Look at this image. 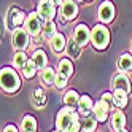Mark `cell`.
I'll list each match as a JSON object with an SVG mask.
<instances>
[{
	"label": "cell",
	"instance_id": "1",
	"mask_svg": "<svg viewBox=\"0 0 132 132\" xmlns=\"http://www.w3.org/2000/svg\"><path fill=\"white\" fill-rule=\"evenodd\" d=\"M80 116L81 115L77 108L62 107L56 116V129L59 132H80L81 130Z\"/></svg>",
	"mask_w": 132,
	"mask_h": 132
},
{
	"label": "cell",
	"instance_id": "2",
	"mask_svg": "<svg viewBox=\"0 0 132 132\" xmlns=\"http://www.w3.org/2000/svg\"><path fill=\"white\" fill-rule=\"evenodd\" d=\"M0 86L8 94H14L21 88V77L13 67H2L0 70Z\"/></svg>",
	"mask_w": 132,
	"mask_h": 132
},
{
	"label": "cell",
	"instance_id": "3",
	"mask_svg": "<svg viewBox=\"0 0 132 132\" xmlns=\"http://www.w3.org/2000/svg\"><path fill=\"white\" fill-rule=\"evenodd\" d=\"M110 30L105 24H96L91 29V45L94 46V50L97 51H105L110 46Z\"/></svg>",
	"mask_w": 132,
	"mask_h": 132
},
{
	"label": "cell",
	"instance_id": "4",
	"mask_svg": "<svg viewBox=\"0 0 132 132\" xmlns=\"http://www.w3.org/2000/svg\"><path fill=\"white\" fill-rule=\"evenodd\" d=\"M26 18H27V13H24L21 8L11 6L10 10H8V13H6V18H5V27L8 30L14 32L18 27H24Z\"/></svg>",
	"mask_w": 132,
	"mask_h": 132
},
{
	"label": "cell",
	"instance_id": "5",
	"mask_svg": "<svg viewBox=\"0 0 132 132\" xmlns=\"http://www.w3.org/2000/svg\"><path fill=\"white\" fill-rule=\"evenodd\" d=\"M45 19L37 13V11H30L26 18V22H24V29L29 32V35L32 38L35 37H40L42 35V30H43V26H45Z\"/></svg>",
	"mask_w": 132,
	"mask_h": 132
},
{
	"label": "cell",
	"instance_id": "6",
	"mask_svg": "<svg viewBox=\"0 0 132 132\" xmlns=\"http://www.w3.org/2000/svg\"><path fill=\"white\" fill-rule=\"evenodd\" d=\"M30 40H32V37L24 27H18L14 32H11V43L16 51H24L30 45Z\"/></svg>",
	"mask_w": 132,
	"mask_h": 132
},
{
	"label": "cell",
	"instance_id": "7",
	"mask_svg": "<svg viewBox=\"0 0 132 132\" xmlns=\"http://www.w3.org/2000/svg\"><path fill=\"white\" fill-rule=\"evenodd\" d=\"M115 14H116V8H115V3L111 0H103L99 5V10H97V16H99V21L102 24H110L115 19Z\"/></svg>",
	"mask_w": 132,
	"mask_h": 132
},
{
	"label": "cell",
	"instance_id": "8",
	"mask_svg": "<svg viewBox=\"0 0 132 132\" xmlns=\"http://www.w3.org/2000/svg\"><path fill=\"white\" fill-rule=\"evenodd\" d=\"M59 14H61V22L65 24L69 21H73L78 16V5L75 0H65L59 6Z\"/></svg>",
	"mask_w": 132,
	"mask_h": 132
},
{
	"label": "cell",
	"instance_id": "9",
	"mask_svg": "<svg viewBox=\"0 0 132 132\" xmlns=\"http://www.w3.org/2000/svg\"><path fill=\"white\" fill-rule=\"evenodd\" d=\"M35 11L38 13L45 21H54L56 13H57V6H56L51 0H43V2L37 3Z\"/></svg>",
	"mask_w": 132,
	"mask_h": 132
},
{
	"label": "cell",
	"instance_id": "10",
	"mask_svg": "<svg viewBox=\"0 0 132 132\" xmlns=\"http://www.w3.org/2000/svg\"><path fill=\"white\" fill-rule=\"evenodd\" d=\"M73 38L77 43H80L81 46H86L88 43H91V29L86 24H77L73 29Z\"/></svg>",
	"mask_w": 132,
	"mask_h": 132
},
{
	"label": "cell",
	"instance_id": "11",
	"mask_svg": "<svg viewBox=\"0 0 132 132\" xmlns=\"http://www.w3.org/2000/svg\"><path fill=\"white\" fill-rule=\"evenodd\" d=\"M111 88H113V91H115V89H122V91H126V92H130L132 84H130V80H129V77H127V73L118 72V73L113 75Z\"/></svg>",
	"mask_w": 132,
	"mask_h": 132
},
{
	"label": "cell",
	"instance_id": "12",
	"mask_svg": "<svg viewBox=\"0 0 132 132\" xmlns=\"http://www.w3.org/2000/svg\"><path fill=\"white\" fill-rule=\"evenodd\" d=\"M113 107H110L107 102H103L102 99H99L96 103H94V110H92V115L99 122H105L108 119V113Z\"/></svg>",
	"mask_w": 132,
	"mask_h": 132
},
{
	"label": "cell",
	"instance_id": "13",
	"mask_svg": "<svg viewBox=\"0 0 132 132\" xmlns=\"http://www.w3.org/2000/svg\"><path fill=\"white\" fill-rule=\"evenodd\" d=\"M94 103L96 102H92V99L88 96V94H83V96L80 97V102H78V113L84 118V116H89L92 110H94Z\"/></svg>",
	"mask_w": 132,
	"mask_h": 132
},
{
	"label": "cell",
	"instance_id": "14",
	"mask_svg": "<svg viewBox=\"0 0 132 132\" xmlns=\"http://www.w3.org/2000/svg\"><path fill=\"white\" fill-rule=\"evenodd\" d=\"M110 126H111V129L115 130V132H119V130L124 129V126H126V115L119 108L111 113V116H110Z\"/></svg>",
	"mask_w": 132,
	"mask_h": 132
},
{
	"label": "cell",
	"instance_id": "15",
	"mask_svg": "<svg viewBox=\"0 0 132 132\" xmlns=\"http://www.w3.org/2000/svg\"><path fill=\"white\" fill-rule=\"evenodd\" d=\"M50 46L51 50L56 53V54H61L65 51V48H67V38H65V35L62 32H57L53 38L50 40Z\"/></svg>",
	"mask_w": 132,
	"mask_h": 132
},
{
	"label": "cell",
	"instance_id": "16",
	"mask_svg": "<svg viewBox=\"0 0 132 132\" xmlns=\"http://www.w3.org/2000/svg\"><path fill=\"white\" fill-rule=\"evenodd\" d=\"M57 73L65 78H70L73 75V62L70 57H62L57 64Z\"/></svg>",
	"mask_w": 132,
	"mask_h": 132
},
{
	"label": "cell",
	"instance_id": "17",
	"mask_svg": "<svg viewBox=\"0 0 132 132\" xmlns=\"http://www.w3.org/2000/svg\"><path fill=\"white\" fill-rule=\"evenodd\" d=\"M81 48L83 46L80 43L75 42L73 37H70V38H67V48H65V51H67V56L70 59H80L81 56Z\"/></svg>",
	"mask_w": 132,
	"mask_h": 132
},
{
	"label": "cell",
	"instance_id": "18",
	"mask_svg": "<svg viewBox=\"0 0 132 132\" xmlns=\"http://www.w3.org/2000/svg\"><path fill=\"white\" fill-rule=\"evenodd\" d=\"M80 94L75 91V89H69L67 92L64 94L62 102L65 107H72V108H78V102H80Z\"/></svg>",
	"mask_w": 132,
	"mask_h": 132
},
{
	"label": "cell",
	"instance_id": "19",
	"mask_svg": "<svg viewBox=\"0 0 132 132\" xmlns=\"http://www.w3.org/2000/svg\"><path fill=\"white\" fill-rule=\"evenodd\" d=\"M113 100H115V107H118L119 110L124 108L129 102V92L122 89H115L113 91Z\"/></svg>",
	"mask_w": 132,
	"mask_h": 132
},
{
	"label": "cell",
	"instance_id": "20",
	"mask_svg": "<svg viewBox=\"0 0 132 132\" xmlns=\"http://www.w3.org/2000/svg\"><path fill=\"white\" fill-rule=\"evenodd\" d=\"M32 59H34L38 70H43V69L48 67V56H46V53L43 50H35L32 54Z\"/></svg>",
	"mask_w": 132,
	"mask_h": 132
},
{
	"label": "cell",
	"instance_id": "21",
	"mask_svg": "<svg viewBox=\"0 0 132 132\" xmlns=\"http://www.w3.org/2000/svg\"><path fill=\"white\" fill-rule=\"evenodd\" d=\"M118 69H119L121 72H124V73L132 72V54H130V53L121 54V57H119V61H118Z\"/></svg>",
	"mask_w": 132,
	"mask_h": 132
},
{
	"label": "cell",
	"instance_id": "22",
	"mask_svg": "<svg viewBox=\"0 0 132 132\" xmlns=\"http://www.w3.org/2000/svg\"><path fill=\"white\" fill-rule=\"evenodd\" d=\"M56 77H57V69L46 67V69L42 70V81L46 84V86H51V84H54Z\"/></svg>",
	"mask_w": 132,
	"mask_h": 132
},
{
	"label": "cell",
	"instance_id": "23",
	"mask_svg": "<svg viewBox=\"0 0 132 132\" xmlns=\"http://www.w3.org/2000/svg\"><path fill=\"white\" fill-rule=\"evenodd\" d=\"M27 61H29V57H27V54L24 51H16L13 59H11V64H13V67L16 70H22L24 65L27 64Z\"/></svg>",
	"mask_w": 132,
	"mask_h": 132
},
{
	"label": "cell",
	"instance_id": "24",
	"mask_svg": "<svg viewBox=\"0 0 132 132\" xmlns=\"http://www.w3.org/2000/svg\"><path fill=\"white\" fill-rule=\"evenodd\" d=\"M97 126H99V121L94 118V116H84L81 119V129L84 132H96L97 130Z\"/></svg>",
	"mask_w": 132,
	"mask_h": 132
},
{
	"label": "cell",
	"instance_id": "25",
	"mask_svg": "<svg viewBox=\"0 0 132 132\" xmlns=\"http://www.w3.org/2000/svg\"><path fill=\"white\" fill-rule=\"evenodd\" d=\"M22 132H37V119L32 115H26L21 121Z\"/></svg>",
	"mask_w": 132,
	"mask_h": 132
},
{
	"label": "cell",
	"instance_id": "26",
	"mask_svg": "<svg viewBox=\"0 0 132 132\" xmlns=\"http://www.w3.org/2000/svg\"><path fill=\"white\" fill-rule=\"evenodd\" d=\"M57 34V27H56V22L54 21H46L45 26H43V30H42V37L45 40H51L53 37Z\"/></svg>",
	"mask_w": 132,
	"mask_h": 132
},
{
	"label": "cell",
	"instance_id": "27",
	"mask_svg": "<svg viewBox=\"0 0 132 132\" xmlns=\"http://www.w3.org/2000/svg\"><path fill=\"white\" fill-rule=\"evenodd\" d=\"M37 72H38V69H37V65H35V62H34V59H32V57L27 61V64L24 65V69L21 70L22 77H24V78H27V80H32L35 75H37Z\"/></svg>",
	"mask_w": 132,
	"mask_h": 132
},
{
	"label": "cell",
	"instance_id": "28",
	"mask_svg": "<svg viewBox=\"0 0 132 132\" xmlns=\"http://www.w3.org/2000/svg\"><path fill=\"white\" fill-rule=\"evenodd\" d=\"M32 102L35 103L37 107H42L43 103L46 102V96H45V91L42 88H37L34 91V97H32Z\"/></svg>",
	"mask_w": 132,
	"mask_h": 132
},
{
	"label": "cell",
	"instance_id": "29",
	"mask_svg": "<svg viewBox=\"0 0 132 132\" xmlns=\"http://www.w3.org/2000/svg\"><path fill=\"white\" fill-rule=\"evenodd\" d=\"M67 83H69V78H65V77H62V75L57 73V77H56V81H54L56 89H59V91L65 89V88H67Z\"/></svg>",
	"mask_w": 132,
	"mask_h": 132
},
{
	"label": "cell",
	"instance_id": "30",
	"mask_svg": "<svg viewBox=\"0 0 132 132\" xmlns=\"http://www.w3.org/2000/svg\"><path fill=\"white\" fill-rule=\"evenodd\" d=\"M100 99H102L103 102H107L110 107H115V100H113V92H103L102 96H100Z\"/></svg>",
	"mask_w": 132,
	"mask_h": 132
},
{
	"label": "cell",
	"instance_id": "31",
	"mask_svg": "<svg viewBox=\"0 0 132 132\" xmlns=\"http://www.w3.org/2000/svg\"><path fill=\"white\" fill-rule=\"evenodd\" d=\"M3 132H18V127L14 124H6L3 127Z\"/></svg>",
	"mask_w": 132,
	"mask_h": 132
},
{
	"label": "cell",
	"instance_id": "32",
	"mask_svg": "<svg viewBox=\"0 0 132 132\" xmlns=\"http://www.w3.org/2000/svg\"><path fill=\"white\" fill-rule=\"evenodd\" d=\"M51 2H53V3H54L56 6H61V5H62V3L65 2V0H51Z\"/></svg>",
	"mask_w": 132,
	"mask_h": 132
},
{
	"label": "cell",
	"instance_id": "33",
	"mask_svg": "<svg viewBox=\"0 0 132 132\" xmlns=\"http://www.w3.org/2000/svg\"><path fill=\"white\" fill-rule=\"evenodd\" d=\"M77 3H81V2H86V0H75Z\"/></svg>",
	"mask_w": 132,
	"mask_h": 132
},
{
	"label": "cell",
	"instance_id": "34",
	"mask_svg": "<svg viewBox=\"0 0 132 132\" xmlns=\"http://www.w3.org/2000/svg\"><path fill=\"white\" fill-rule=\"evenodd\" d=\"M119 132H129V130H126V129H122V130H119Z\"/></svg>",
	"mask_w": 132,
	"mask_h": 132
},
{
	"label": "cell",
	"instance_id": "35",
	"mask_svg": "<svg viewBox=\"0 0 132 132\" xmlns=\"http://www.w3.org/2000/svg\"><path fill=\"white\" fill-rule=\"evenodd\" d=\"M51 132H59V130H57V129H56V130H51Z\"/></svg>",
	"mask_w": 132,
	"mask_h": 132
},
{
	"label": "cell",
	"instance_id": "36",
	"mask_svg": "<svg viewBox=\"0 0 132 132\" xmlns=\"http://www.w3.org/2000/svg\"><path fill=\"white\" fill-rule=\"evenodd\" d=\"M37 2H43V0H37Z\"/></svg>",
	"mask_w": 132,
	"mask_h": 132
},
{
	"label": "cell",
	"instance_id": "37",
	"mask_svg": "<svg viewBox=\"0 0 132 132\" xmlns=\"http://www.w3.org/2000/svg\"><path fill=\"white\" fill-rule=\"evenodd\" d=\"M86 2H92V0H86Z\"/></svg>",
	"mask_w": 132,
	"mask_h": 132
},
{
	"label": "cell",
	"instance_id": "38",
	"mask_svg": "<svg viewBox=\"0 0 132 132\" xmlns=\"http://www.w3.org/2000/svg\"><path fill=\"white\" fill-rule=\"evenodd\" d=\"M80 132H84V130H83V129H81V130H80Z\"/></svg>",
	"mask_w": 132,
	"mask_h": 132
}]
</instances>
